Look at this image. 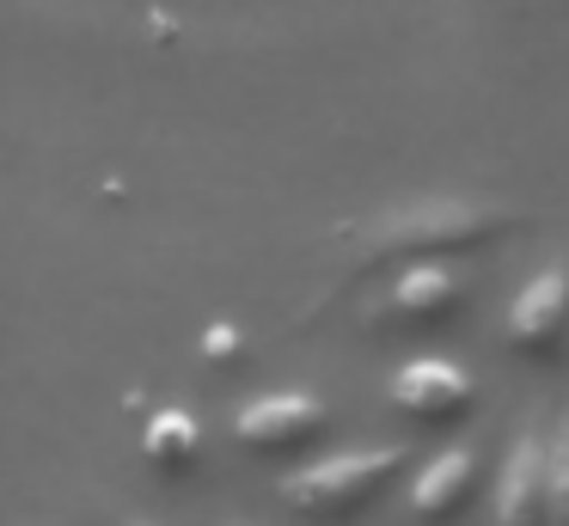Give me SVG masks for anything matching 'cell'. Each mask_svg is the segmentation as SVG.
Wrapping results in <instances>:
<instances>
[{
  "instance_id": "obj_1",
  "label": "cell",
  "mask_w": 569,
  "mask_h": 526,
  "mask_svg": "<svg viewBox=\"0 0 569 526\" xmlns=\"http://www.w3.org/2000/svg\"><path fill=\"white\" fill-rule=\"evenodd\" d=\"M520 227L515 208L502 202H466V196H435V202L392 208L368 227V264H441L483 245L508 239Z\"/></svg>"
},
{
  "instance_id": "obj_2",
  "label": "cell",
  "mask_w": 569,
  "mask_h": 526,
  "mask_svg": "<svg viewBox=\"0 0 569 526\" xmlns=\"http://www.w3.org/2000/svg\"><path fill=\"white\" fill-rule=\"evenodd\" d=\"M410 453L405 447H361V453H331V459L300 465L282 484V496L295 502L307 520H349L361 514L398 472H405Z\"/></svg>"
},
{
  "instance_id": "obj_3",
  "label": "cell",
  "mask_w": 569,
  "mask_h": 526,
  "mask_svg": "<svg viewBox=\"0 0 569 526\" xmlns=\"http://www.w3.org/2000/svg\"><path fill=\"white\" fill-rule=\"evenodd\" d=\"M331 435V410L312 391H263L246 410H233V440L263 459H295Z\"/></svg>"
},
{
  "instance_id": "obj_4",
  "label": "cell",
  "mask_w": 569,
  "mask_h": 526,
  "mask_svg": "<svg viewBox=\"0 0 569 526\" xmlns=\"http://www.w3.org/2000/svg\"><path fill=\"white\" fill-rule=\"evenodd\" d=\"M466 312V276L453 264H410L373 300V330H441Z\"/></svg>"
},
{
  "instance_id": "obj_5",
  "label": "cell",
  "mask_w": 569,
  "mask_h": 526,
  "mask_svg": "<svg viewBox=\"0 0 569 526\" xmlns=\"http://www.w3.org/2000/svg\"><path fill=\"white\" fill-rule=\"evenodd\" d=\"M569 337V264H551L508 306V349L527 361H557Z\"/></svg>"
},
{
  "instance_id": "obj_6",
  "label": "cell",
  "mask_w": 569,
  "mask_h": 526,
  "mask_svg": "<svg viewBox=\"0 0 569 526\" xmlns=\"http://www.w3.org/2000/svg\"><path fill=\"white\" fill-rule=\"evenodd\" d=\"M478 386L459 361H441V355H417L392 374V404L410 416V423H459L471 410Z\"/></svg>"
},
{
  "instance_id": "obj_7",
  "label": "cell",
  "mask_w": 569,
  "mask_h": 526,
  "mask_svg": "<svg viewBox=\"0 0 569 526\" xmlns=\"http://www.w3.org/2000/svg\"><path fill=\"white\" fill-rule=\"evenodd\" d=\"M490 520L496 526H545V440L532 428H520L502 472H496Z\"/></svg>"
},
{
  "instance_id": "obj_8",
  "label": "cell",
  "mask_w": 569,
  "mask_h": 526,
  "mask_svg": "<svg viewBox=\"0 0 569 526\" xmlns=\"http://www.w3.org/2000/svg\"><path fill=\"white\" fill-rule=\"evenodd\" d=\"M471 489H478V453L471 447H447L410 477V520L422 526H447L466 514Z\"/></svg>"
},
{
  "instance_id": "obj_9",
  "label": "cell",
  "mask_w": 569,
  "mask_h": 526,
  "mask_svg": "<svg viewBox=\"0 0 569 526\" xmlns=\"http://www.w3.org/2000/svg\"><path fill=\"white\" fill-rule=\"evenodd\" d=\"M141 453L153 472H184L202 453V423L190 410H153V423L141 428Z\"/></svg>"
},
{
  "instance_id": "obj_10",
  "label": "cell",
  "mask_w": 569,
  "mask_h": 526,
  "mask_svg": "<svg viewBox=\"0 0 569 526\" xmlns=\"http://www.w3.org/2000/svg\"><path fill=\"white\" fill-rule=\"evenodd\" d=\"M545 526H569V410L545 440Z\"/></svg>"
},
{
  "instance_id": "obj_11",
  "label": "cell",
  "mask_w": 569,
  "mask_h": 526,
  "mask_svg": "<svg viewBox=\"0 0 569 526\" xmlns=\"http://www.w3.org/2000/svg\"><path fill=\"white\" fill-rule=\"evenodd\" d=\"M202 349H209V355H233V349H239V330H233V325L209 330V337H202Z\"/></svg>"
},
{
  "instance_id": "obj_12",
  "label": "cell",
  "mask_w": 569,
  "mask_h": 526,
  "mask_svg": "<svg viewBox=\"0 0 569 526\" xmlns=\"http://www.w3.org/2000/svg\"><path fill=\"white\" fill-rule=\"evenodd\" d=\"M129 526H153V520H129Z\"/></svg>"
}]
</instances>
